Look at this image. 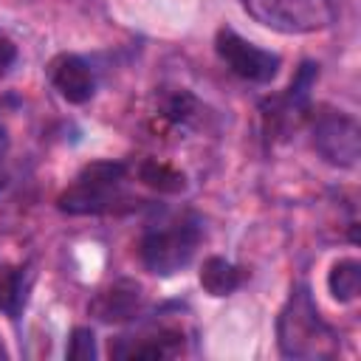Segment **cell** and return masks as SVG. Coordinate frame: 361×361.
Listing matches in <instances>:
<instances>
[{
	"instance_id": "1",
	"label": "cell",
	"mask_w": 361,
	"mask_h": 361,
	"mask_svg": "<svg viewBox=\"0 0 361 361\" xmlns=\"http://www.w3.org/2000/svg\"><path fill=\"white\" fill-rule=\"evenodd\" d=\"M279 353L288 358H333L338 353L336 330L322 319L307 285H296L276 319Z\"/></svg>"
},
{
	"instance_id": "2",
	"label": "cell",
	"mask_w": 361,
	"mask_h": 361,
	"mask_svg": "<svg viewBox=\"0 0 361 361\" xmlns=\"http://www.w3.org/2000/svg\"><path fill=\"white\" fill-rule=\"evenodd\" d=\"M197 245H200V223L195 214L186 212V214H166L158 223H152L138 243V254L147 271L158 276H169L189 265Z\"/></svg>"
},
{
	"instance_id": "3",
	"label": "cell",
	"mask_w": 361,
	"mask_h": 361,
	"mask_svg": "<svg viewBox=\"0 0 361 361\" xmlns=\"http://www.w3.org/2000/svg\"><path fill=\"white\" fill-rule=\"evenodd\" d=\"M124 178H127L124 164L93 161L59 195V209L68 214H102L121 200Z\"/></svg>"
},
{
	"instance_id": "4",
	"label": "cell",
	"mask_w": 361,
	"mask_h": 361,
	"mask_svg": "<svg viewBox=\"0 0 361 361\" xmlns=\"http://www.w3.org/2000/svg\"><path fill=\"white\" fill-rule=\"evenodd\" d=\"M243 8L279 34H313L336 23L333 0H243Z\"/></svg>"
},
{
	"instance_id": "5",
	"label": "cell",
	"mask_w": 361,
	"mask_h": 361,
	"mask_svg": "<svg viewBox=\"0 0 361 361\" xmlns=\"http://www.w3.org/2000/svg\"><path fill=\"white\" fill-rule=\"evenodd\" d=\"M214 51L217 56L226 62V68L248 82H271L279 71V56L243 39L237 31L231 28H220L214 37Z\"/></svg>"
},
{
	"instance_id": "6",
	"label": "cell",
	"mask_w": 361,
	"mask_h": 361,
	"mask_svg": "<svg viewBox=\"0 0 361 361\" xmlns=\"http://www.w3.org/2000/svg\"><path fill=\"white\" fill-rule=\"evenodd\" d=\"M313 147L316 152L341 169L358 164V124L353 116L327 110L313 118Z\"/></svg>"
},
{
	"instance_id": "7",
	"label": "cell",
	"mask_w": 361,
	"mask_h": 361,
	"mask_svg": "<svg viewBox=\"0 0 361 361\" xmlns=\"http://www.w3.org/2000/svg\"><path fill=\"white\" fill-rule=\"evenodd\" d=\"M48 79L59 96L71 104H85L96 93V76L90 65L76 54H59L48 65Z\"/></svg>"
},
{
	"instance_id": "8",
	"label": "cell",
	"mask_w": 361,
	"mask_h": 361,
	"mask_svg": "<svg viewBox=\"0 0 361 361\" xmlns=\"http://www.w3.org/2000/svg\"><path fill=\"white\" fill-rule=\"evenodd\" d=\"M183 350V336L178 330H152L141 336H121L110 341L113 358H169Z\"/></svg>"
},
{
	"instance_id": "9",
	"label": "cell",
	"mask_w": 361,
	"mask_h": 361,
	"mask_svg": "<svg viewBox=\"0 0 361 361\" xmlns=\"http://www.w3.org/2000/svg\"><path fill=\"white\" fill-rule=\"evenodd\" d=\"M138 307H141V288L127 279L104 288L90 302V313L99 322H127L138 313Z\"/></svg>"
},
{
	"instance_id": "10",
	"label": "cell",
	"mask_w": 361,
	"mask_h": 361,
	"mask_svg": "<svg viewBox=\"0 0 361 361\" xmlns=\"http://www.w3.org/2000/svg\"><path fill=\"white\" fill-rule=\"evenodd\" d=\"M200 285L212 296H228L243 285V271L223 257H209L200 268Z\"/></svg>"
},
{
	"instance_id": "11",
	"label": "cell",
	"mask_w": 361,
	"mask_h": 361,
	"mask_svg": "<svg viewBox=\"0 0 361 361\" xmlns=\"http://www.w3.org/2000/svg\"><path fill=\"white\" fill-rule=\"evenodd\" d=\"M25 302V276L23 268L0 262V310L8 319H17Z\"/></svg>"
},
{
	"instance_id": "12",
	"label": "cell",
	"mask_w": 361,
	"mask_h": 361,
	"mask_svg": "<svg viewBox=\"0 0 361 361\" xmlns=\"http://www.w3.org/2000/svg\"><path fill=\"white\" fill-rule=\"evenodd\" d=\"M327 288H330L333 299L353 302L358 296V288H361V265H358V259H338L327 274Z\"/></svg>"
},
{
	"instance_id": "13",
	"label": "cell",
	"mask_w": 361,
	"mask_h": 361,
	"mask_svg": "<svg viewBox=\"0 0 361 361\" xmlns=\"http://www.w3.org/2000/svg\"><path fill=\"white\" fill-rule=\"evenodd\" d=\"M138 175H141V180L147 186L161 189V192H178V189H183V175L175 172L172 166L161 164V161H144L141 169H138Z\"/></svg>"
},
{
	"instance_id": "14",
	"label": "cell",
	"mask_w": 361,
	"mask_h": 361,
	"mask_svg": "<svg viewBox=\"0 0 361 361\" xmlns=\"http://www.w3.org/2000/svg\"><path fill=\"white\" fill-rule=\"evenodd\" d=\"M68 358H76V361H87V358H96V338L87 327H76L73 336H71V344H68Z\"/></svg>"
},
{
	"instance_id": "15",
	"label": "cell",
	"mask_w": 361,
	"mask_h": 361,
	"mask_svg": "<svg viewBox=\"0 0 361 361\" xmlns=\"http://www.w3.org/2000/svg\"><path fill=\"white\" fill-rule=\"evenodd\" d=\"M8 149H11V141H8L6 127L0 124V192L8 183Z\"/></svg>"
},
{
	"instance_id": "16",
	"label": "cell",
	"mask_w": 361,
	"mask_h": 361,
	"mask_svg": "<svg viewBox=\"0 0 361 361\" xmlns=\"http://www.w3.org/2000/svg\"><path fill=\"white\" fill-rule=\"evenodd\" d=\"M14 59H17V45L8 37L0 34V76L8 73V68L14 65Z\"/></svg>"
},
{
	"instance_id": "17",
	"label": "cell",
	"mask_w": 361,
	"mask_h": 361,
	"mask_svg": "<svg viewBox=\"0 0 361 361\" xmlns=\"http://www.w3.org/2000/svg\"><path fill=\"white\" fill-rule=\"evenodd\" d=\"M0 358H6V350H3V344H0Z\"/></svg>"
}]
</instances>
